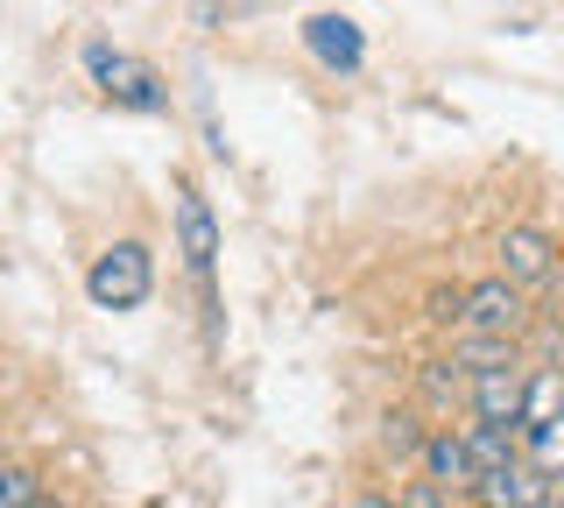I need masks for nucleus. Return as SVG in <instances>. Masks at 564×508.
<instances>
[{
	"label": "nucleus",
	"mask_w": 564,
	"mask_h": 508,
	"mask_svg": "<svg viewBox=\"0 0 564 508\" xmlns=\"http://www.w3.org/2000/svg\"><path fill=\"white\" fill-rule=\"evenodd\" d=\"M416 445V431H410V417H388V452H410Z\"/></svg>",
	"instance_id": "obj_13"
},
{
	"label": "nucleus",
	"mask_w": 564,
	"mask_h": 508,
	"mask_svg": "<svg viewBox=\"0 0 564 508\" xmlns=\"http://www.w3.org/2000/svg\"><path fill=\"white\" fill-rule=\"evenodd\" d=\"M149 290H155V261L141 240H113L99 261H93V275H85V296H93L99 311H134V304H149Z\"/></svg>",
	"instance_id": "obj_1"
},
{
	"label": "nucleus",
	"mask_w": 564,
	"mask_h": 508,
	"mask_svg": "<svg viewBox=\"0 0 564 508\" xmlns=\"http://www.w3.org/2000/svg\"><path fill=\"white\" fill-rule=\"evenodd\" d=\"M458 437H466V452H473V466H480V473L516 460V437H508L501 424H473V431H458Z\"/></svg>",
	"instance_id": "obj_11"
},
{
	"label": "nucleus",
	"mask_w": 564,
	"mask_h": 508,
	"mask_svg": "<svg viewBox=\"0 0 564 508\" xmlns=\"http://www.w3.org/2000/svg\"><path fill=\"white\" fill-rule=\"evenodd\" d=\"M423 480H431V487H445V495H473L480 466H473V452H466V437H458V431L423 437Z\"/></svg>",
	"instance_id": "obj_9"
},
{
	"label": "nucleus",
	"mask_w": 564,
	"mask_h": 508,
	"mask_svg": "<svg viewBox=\"0 0 564 508\" xmlns=\"http://www.w3.org/2000/svg\"><path fill=\"white\" fill-rule=\"evenodd\" d=\"M304 43H311V57L325 64V72H360V57H367V36H360L352 14H311Z\"/></svg>",
	"instance_id": "obj_7"
},
{
	"label": "nucleus",
	"mask_w": 564,
	"mask_h": 508,
	"mask_svg": "<svg viewBox=\"0 0 564 508\" xmlns=\"http://www.w3.org/2000/svg\"><path fill=\"white\" fill-rule=\"evenodd\" d=\"M360 508H388V501H360Z\"/></svg>",
	"instance_id": "obj_14"
},
{
	"label": "nucleus",
	"mask_w": 564,
	"mask_h": 508,
	"mask_svg": "<svg viewBox=\"0 0 564 508\" xmlns=\"http://www.w3.org/2000/svg\"><path fill=\"white\" fill-rule=\"evenodd\" d=\"M85 72H93V85L113 99V107H134V114H163L170 107L155 64H141V57H128V50H113V43H93V50H85Z\"/></svg>",
	"instance_id": "obj_2"
},
{
	"label": "nucleus",
	"mask_w": 564,
	"mask_h": 508,
	"mask_svg": "<svg viewBox=\"0 0 564 508\" xmlns=\"http://www.w3.org/2000/svg\"><path fill=\"white\" fill-rule=\"evenodd\" d=\"M501 275L508 283H543V275H557V240L543 234V226H508L501 234Z\"/></svg>",
	"instance_id": "obj_8"
},
{
	"label": "nucleus",
	"mask_w": 564,
	"mask_h": 508,
	"mask_svg": "<svg viewBox=\"0 0 564 508\" xmlns=\"http://www.w3.org/2000/svg\"><path fill=\"white\" fill-rule=\"evenodd\" d=\"M473 417H480V424L516 431L522 417H529V367H522V360L480 367V375H473Z\"/></svg>",
	"instance_id": "obj_4"
},
{
	"label": "nucleus",
	"mask_w": 564,
	"mask_h": 508,
	"mask_svg": "<svg viewBox=\"0 0 564 508\" xmlns=\"http://www.w3.org/2000/svg\"><path fill=\"white\" fill-rule=\"evenodd\" d=\"M176 248H184V269H191V283H198L205 311H219V296H212V269H219V219H212V205L191 184L176 191Z\"/></svg>",
	"instance_id": "obj_3"
},
{
	"label": "nucleus",
	"mask_w": 564,
	"mask_h": 508,
	"mask_svg": "<svg viewBox=\"0 0 564 508\" xmlns=\"http://www.w3.org/2000/svg\"><path fill=\"white\" fill-rule=\"evenodd\" d=\"M43 501V480L29 466H0V508H35Z\"/></svg>",
	"instance_id": "obj_12"
},
{
	"label": "nucleus",
	"mask_w": 564,
	"mask_h": 508,
	"mask_svg": "<svg viewBox=\"0 0 564 508\" xmlns=\"http://www.w3.org/2000/svg\"><path fill=\"white\" fill-rule=\"evenodd\" d=\"M473 501L480 508H551V473H536L529 460H508L473 480Z\"/></svg>",
	"instance_id": "obj_6"
},
{
	"label": "nucleus",
	"mask_w": 564,
	"mask_h": 508,
	"mask_svg": "<svg viewBox=\"0 0 564 508\" xmlns=\"http://www.w3.org/2000/svg\"><path fill=\"white\" fill-rule=\"evenodd\" d=\"M458 318H466V332H480V339H508V332L522 325V290L508 283V275L473 283L466 296H458Z\"/></svg>",
	"instance_id": "obj_5"
},
{
	"label": "nucleus",
	"mask_w": 564,
	"mask_h": 508,
	"mask_svg": "<svg viewBox=\"0 0 564 508\" xmlns=\"http://www.w3.org/2000/svg\"><path fill=\"white\" fill-rule=\"evenodd\" d=\"M536 473H551V480H564V410L543 417V424H529V452H522Z\"/></svg>",
	"instance_id": "obj_10"
}]
</instances>
